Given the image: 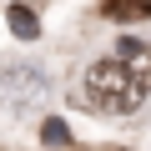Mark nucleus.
I'll use <instances>...</instances> for the list:
<instances>
[{
    "label": "nucleus",
    "mask_w": 151,
    "mask_h": 151,
    "mask_svg": "<svg viewBox=\"0 0 151 151\" xmlns=\"http://www.w3.org/2000/svg\"><path fill=\"white\" fill-rule=\"evenodd\" d=\"M81 91H86V106H96L106 116H131L146 101V86L126 70V60H91L81 76Z\"/></svg>",
    "instance_id": "1"
},
{
    "label": "nucleus",
    "mask_w": 151,
    "mask_h": 151,
    "mask_svg": "<svg viewBox=\"0 0 151 151\" xmlns=\"http://www.w3.org/2000/svg\"><path fill=\"white\" fill-rule=\"evenodd\" d=\"M45 96V76L40 70H5L0 76V101H10V106H30Z\"/></svg>",
    "instance_id": "2"
},
{
    "label": "nucleus",
    "mask_w": 151,
    "mask_h": 151,
    "mask_svg": "<svg viewBox=\"0 0 151 151\" xmlns=\"http://www.w3.org/2000/svg\"><path fill=\"white\" fill-rule=\"evenodd\" d=\"M121 60H126V70L136 76V81L151 91V45L146 40H121Z\"/></svg>",
    "instance_id": "3"
},
{
    "label": "nucleus",
    "mask_w": 151,
    "mask_h": 151,
    "mask_svg": "<svg viewBox=\"0 0 151 151\" xmlns=\"http://www.w3.org/2000/svg\"><path fill=\"white\" fill-rule=\"evenodd\" d=\"M101 15L106 20H151V0H106Z\"/></svg>",
    "instance_id": "4"
},
{
    "label": "nucleus",
    "mask_w": 151,
    "mask_h": 151,
    "mask_svg": "<svg viewBox=\"0 0 151 151\" xmlns=\"http://www.w3.org/2000/svg\"><path fill=\"white\" fill-rule=\"evenodd\" d=\"M5 20H10V30H15L20 40H35V35H40V20H35V10H30V5H10V10H5Z\"/></svg>",
    "instance_id": "5"
},
{
    "label": "nucleus",
    "mask_w": 151,
    "mask_h": 151,
    "mask_svg": "<svg viewBox=\"0 0 151 151\" xmlns=\"http://www.w3.org/2000/svg\"><path fill=\"white\" fill-rule=\"evenodd\" d=\"M40 136H45V146H65V141H70V126H65V121H55V116H50V121H45V126H40Z\"/></svg>",
    "instance_id": "6"
}]
</instances>
